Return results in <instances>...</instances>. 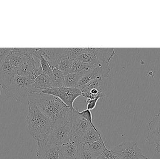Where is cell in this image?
Masks as SVG:
<instances>
[{"mask_svg":"<svg viewBox=\"0 0 160 159\" xmlns=\"http://www.w3.org/2000/svg\"><path fill=\"white\" fill-rule=\"evenodd\" d=\"M97 159H120L112 150L107 149Z\"/></svg>","mask_w":160,"mask_h":159,"instance_id":"cb8c5ba5","label":"cell"},{"mask_svg":"<svg viewBox=\"0 0 160 159\" xmlns=\"http://www.w3.org/2000/svg\"><path fill=\"white\" fill-rule=\"evenodd\" d=\"M71 127L72 137L77 139L93 128L89 122L79 115L78 110L76 109L72 112Z\"/></svg>","mask_w":160,"mask_h":159,"instance_id":"30bf717a","label":"cell"},{"mask_svg":"<svg viewBox=\"0 0 160 159\" xmlns=\"http://www.w3.org/2000/svg\"><path fill=\"white\" fill-rule=\"evenodd\" d=\"M139 159H151L150 158L148 157H146V156L142 155L141 157Z\"/></svg>","mask_w":160,"mask_h":159,"instance_id":"83f0119b","label":"cell"},{"mask_svg":"<svg viewBox=\"0 0 160 159\" xmlns=\"http://www.w3.org/2000/svg\"><path fill=\"white\" fill-rule=\"evenodd\" d=\"M83 148L89 150L97 158L99 157L107 149L102 139H99L87 145Z\"/></svg>","mask_w":160,"mask_h":159,"instance_id":"ac0fdd59","label":"cell"},{"mask_svg":"<svg viewBox=\"0 0 160 159\" xmlns=\"http://www.w3.org/2000/svg\"><path fill=\"white\" fill-rule=\"evenodd\" d=\"M60 146L62 159H77L81 149L78 139L73 137Z\"/></svg>","mask_w":160,"mask_h":159,"instance_id":"4fadbf2b","label":"cell"},{"mask_svg":"<svg viewBox=\"0 0 160 159\" xmlns=\"http://www.w3.org/2000/svg\"><path fill=\"white\" fill-rule=\"evenodd\" d=\"M156 150L158 153H160V144L157 145V147H156Z\"/></svg>","mask_w":160,"mask_h":159,"instance_id":"4316f807","label":"cell"},{"mask_svg":"<svg viewBox=\"0 0 160 159\" xmlns=\"http://www.w3.org/2000/svg\"><path fill=\"white\" fill-rule=\"evenodd\" d=\"M82 77L76 73H69L65 74L63 81V87L69 88H78Z\"/></svg>","mask_w":160,"mask_h":159,"instance_id":"d6986e66","label":"cell"},{"mask_svg":"<svg viewBox=\"0 0 160 159\" xmlns=\"http://www.w3.org/2000/svg\"><path fill=\"white\" fill-rule=\"evenodd\" d=\"M37 159H62L60 145L46 142L37 143Z\"/></svg>","mask_w":160,"mask_h":159,"instance_id":"9c48e42d","label":"cell"},{"mask_svg":"<svg viewBox=\"0 0 160 159\" xmlns=\"http://www.w3.org/2000/svg\"><path fill=\"white\" fill-rule=\"evenodd\" d=\"M102 139V137L99 132L96 131L92 128L78 140L81 149H82L87 145Z\"/></svg>","mask_w":160,"mask_h":159,"instance_id":"e0dca14e","label":"cell"},{"mask_svg":"<svg viewBox=\"0 0 160 159\" xmlns=\"http://www.w3.org/2000/svg\"><path fill=\"white\" fill-rule=\"evenodd\" d=\"M35 91L34 80L17 74L5 89V93L8 98H13L18 101H22Z\"/></svg>","mask_w":160,"mask_h":159,"instance_id":"3957f363","label":"cell"},{"mask_svg":"<svg viewBox=\"0 0 160 159\" xmlns=\"http://www.w3.org/2000/svg\"><path fill=\"white\" fill-rule=\"evenodd\" d=\"M111 71V68L109 66V63L97 65L93 72L82 77L78 86V88L81 90L89 82L99 77H109V73Z\"/></svg>","mask_w":160,"mask_h":159,"instance_id":"8fae6325","label":"cell"},{"mask_svg":"<svg viewBox=\"0 0 160 159\" xmlns=\"http://www.w3.org/2000/svg\"><path fill=\"white\" fill-rule=\"evenodd\" d=\"M64 73L56 68H53L49 76L52 81L53 87H63Z\"/></svg>","mask_w":160,"mask_h":159,"instance_id":"ffe728a7","label":"cell"},{"mask_svg":"<svg viewBox=\"0 0 160 159\" xmlns=\"http://www.w3.org/2000/svg\"><path fill=\"white\" fill-rule=\"evenodd\" d=\"M66 48H64L63 51L55 62L53 67V68H57L58 70L63 72L64 74L69 73L74 59L73 58L66 54Z\"/></svg>","mask_w":160,"mask_h":159,"instance_id":"5bb4252c","label":"cell"},{"mask_svg":"<svg viewBox=\"0 0 160 159\" xmlns=\"http://www.w3.org/2000/svg\"><path fill=\"white\" fill-rule=\"evenodd\" d=\"M72 113L54 122L52 129L46 142L61 145L72 138Z\"/></svg>","mask_w":160,"mask_h":159,"instance_id":"8992f818","label":"cell"},{"mask_svg":"<svg viewBox=\"0 0 160 159\" xmlns=\"http://www.w3.org/2000/svg\"><path fill=\"white\" fill-rule=\"evenodd\" d=\"M41 92L58 97L71 110L75 109L73 106V104L75 100L78 97L82 96L81 90L78 88H69L64 87H53L45 90Z\"/></svg>","mask_w":160,"mask_h":159,"instance_id":"52a82bcc","label":"cell"},{"mask_svg":"<svg viewBox=\"0 0 160 159\" xmlns=\"http://www.w3.org/2000/svg\"><path fill=\"white\" fill-rule=\"evenodd\" d=\"M34 87L35 92L42 91L53 87L52 81L49 76L44 73L40 75L35 78Z\"/></svg>","mask_w":160,"mask_h":159,"instance_id":"2e32d148","label":"cell"},{"mask_svg":"<svg viewBox=\"0 0 160 159\" xmlns=\"http://www.w3.org/2000/svg\"><path fill=\"white\" fill-rule=\"evenodd\" d=\"M111 150L120 159H139L143 155L138 144L132 141L121 143Z\"/></svg>","mask_w":160,"mask_h":159,"instance_id":"ba28073f","label":"cell"},{"mask_svg":"<svg viewBox=\"0 0 160 159\" xmlns=\"http://www.w3.org/2000/svg\"><path fill=\"white\" fill-rule=\"evenodd\" d=\"M99 99H101V97L98 96L97 98L91 100H86V101L87 103V109L89 110H92L96 107L97 102Z\"/></svg>","mask_w":160,"mask_h":159,"instance_id":"d4e9b609","label":"cell"},{"mask_svg":"<svg viewBox=\"0 0 160 159\" xmlns=\"http://www.w3.org/2000/svg\"><path fill=\"white\" fill-rule=\"evenodd\" d=\"M39 110L53 122L70 115L74 110L68 107L58 97L38 91L28 96Z\"/></svg>","mask_w":160,"mask_h":159,"instance_id":"6da1fadb","label":"cell"},{"mask_svg":"<svg viewBox=\"0 0 160 159\" xmlns=\"http://www.w3.org/2000/svg\"><path fill=\"white\" fill-rule=\"evenodd\" d=\"M96 66L97 65L85 63L74 58L69 73H76L83 77L93 72Z\"/></svg>","mask_w":160,"mask_h":159,"instance_id":"9a60e30c","label":"cell"},{"mask_svg":"<svg viewBox=\"0 0 160 159\" xmlns=\"http://www.w3.org/2000/svg\"><path fill=\"white\" fill-rule=\"evenodd\" d=\"M28 113L26 118L28 131L37 143L46 142L54 122L44 115L32 101H28Z\"/></svg>","mask_w":160,"mask_h":159,"instance_id":"7a4b0ae2","label":"cell"},{"mask_svg":"<svg viewBox=\"0 0 160 159\" xmlns=\"http://www.w3.org/2000/svg\"><path fill=\"white\" fill-rule=\"evenodd\" d=\"M35 58H36L39 61L40 66L43 71V73L49 76L52 72L53 68L50 66L48 61L43 56H40V55H37L36 54H35Z\"/></svg>","mask_w":160,"mask_h":159,"instance_id":"44dd1931","label":"cell"},{"mask_svg":"<svg viewBox=\"0 0 160 159\" xmlns=\"http://www.w3.org/2000/svg\"><path fill=\"white\" fill-rule=\"evenodd\" d=\"M113 89V86L109 77H99L88 84L81 90V92L85 100L95 99L98 96L105 100L109 97Z\"/></svg>","mask_w":160,"mask_h":159,"instance_id":"5b68a950","label":"cell"},{"mask_svg":"<svg viewBox=\"0 0 160 159\" xmlns=\"http://www.w3.org/2000/svg\"><path fill=\"white\" fill-rule=\"evenodd\" d=\"M97 157L88 149L83 148L80 150L77 159H97Z\"/></svg>","mask_w":160,"mask_h":159,"instance_id":"603a6c76","label":"cell"},{"mask_svg":"<svg viewBox=\"0 0 160 159\" xmlns=\"http://www.w3.org/2000/svg\"><path fill=\"white\" fill-rule=\"evenodd\" d=\"M116 55L113 48H81L79 56L76 59L93 65L109 63Z\"/></svg>","mask_w":160,"mask_h":159,"instance_id":"277c9868","label":"cell"},{"mask_svg":"<svg viewBox=\"0 0 160 159\" xmlns=\"http://www.w3.org/2000/svg\"><path fill=\"white\" fill-rule=\"evenodd\" d=\"M10 50L11 48H0V63L4 60Z\"/></svg>","mask_w":160,"mask_h":159,"instance_id":"484cf974","label":"cell"},{"mask_svg":"<svg viewBox=\"0 0 160 159\" xmlns=\"http://www.w3.org/2000/svg\"><path fill=\"white\" fill-rule=\"evenodd\" d=\"M78 113L84 119H85L86 120H87L88 122H89L91 124L93 129L96 131L99 132L98 129L96 128V127H95V125H94L93 122H92V113H91V111L90 110L86 109V110H83V111H81V112L78 111Z\"/></svg>","mask_w":160,"mask_h":159,"instance_id":"7402d4cb","label":"cell"},{"mask_svg":"<svg viewBox=\"0 0 160 159\" xmlns=\"http://www.w3.org/2000/svg\"><path fill=\"white\" fill-rule=\"evenodd\" d=\"M147 140L150 145L160 144V113L157 114L148 123Z\"/></svg>","mask_w":160,"mask_h":159,"instance_id":"7c38bea8","label":"cell"}]
</instances>
